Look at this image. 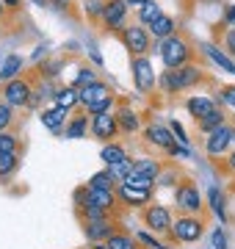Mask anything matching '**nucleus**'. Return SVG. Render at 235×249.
Wrapping results in <instances>:
<instances>
[{
  "instance_id": "obj_1",
  "label": "nucleus",
  "mask_w": 235,
  "mask_h": 249,
  "mask_svg": "<svg viewBox=\"0 0 235 249\" xmlns=\"http://www.w3.org/2000/svg\"><path fill=\"white\" fill-rule=\"evenodd\" d=\"M161 58L169 70H180L185 64V58H188V47H185L183 39L169 36V39H163V45H161Z\"/></svg>"
},
{
  "instance_id": "obj_2",
  "label": "nucleus",
  "mask_w": 235,
  "mask_h": 249,
  "mask_svg": "<svg viewBox=\"0 0 235 249\" xmlns=\"http://www.w3.org/2000/svg\"><path fill=\"white\" fill-rule=\"evenodd\" d=\"M199 80V70L197 67H180L177 72H166L163 75V86L166 89H185L191 83Z\"/></svg>"
},
{
  "instance_id": "obj_3",
  "label": "nucleus",
  "mask_w": 235,
  "mask_h": 249,
  "mask_svg": "<svg viewBox=\"0 0 235 249\" xmlns=\"http://www.w3.org/2000/svg\"><path fill=\"white\" fill-rule=\"evenodd\" d=\"M235 139V133L230 130V127H224V124H218L216 130H210V139H208V152L210 155H221V152L227 150V144Z\"/></svg>"
},
{
  "instance_id": "obj_4",
  "label": "nucleus",
  "mask_w": 235,
  "mask_h": 249,
  "mask_svg": "<svg viewBox=\"0 0 235 249\" xmlns=\"http://www.w3.org/2000/svg\"><path fill=\"white\" fill-rule=\"evenodd\" d=\"M105 100H111L108 86H105V83H91V86H83L81 103L86 108H94V106H100V103H105Z\"/></svg>"
},
{
  "instance_id": "obj_5",
  "label": "nucleus",
  "mask_w": 235,
  "mask_h": 249,
  "mask_svg": "<svg viewBox=\"0 0 235 249\" xmlns=\"http://www.w3.org/2000/svg\"><path fill=\"white\" fill-rule=\"evenodd\" d=\"M3 94H6V103L9 106H25L28 97H31V86L22 83V80H11V83H6Z\"/></svg>"
},
{
  "instance_id": "obj_6",
  "label": "nucleus",
  "mask_w": 235,
  "mask_h": 249,
  "mask_svg": "<svg viewBox=\"0 0 235 249\" xmlns=\"http://www.w3.org/2000/svg\"><path fill=\"white\" fill-rule=\"evenodd\" d=\"M133 75H136V86H138L141 91H147V89L155 83L152 64L147 61V58H136V61H133Z\"/></svg>"
},
{
  "instance_id": "obj_7",
  "label": "nucleus",
  "mask_w": 235,
  "mask_h": 249,
  "mask_svg": "<svg viewBox=\"0 0 235 249\" xmlns=\"http://www.w3.org/2000/svg\"><path fill=\"white\" fill-rule=\"evenodd\" d=\"M125 11H127V3H125V0H111L108 6L102 9V17H105V22H108L111 28H117V25H122Z\"/></svg>"
},
{
  "instance_id": "obj_8",
  "label": "nucleus",
  "mask_w": 235,
  "mask_h": 249,
  "mask_svg": "<svg viewBox=\"0 0 235 249\" xmlns=\"http://www.w3.org/2000/svg\"><path fill=\"white\" fill-rule=\"evenodd\" d=\"M174 235L180 241H197L199 235H202V227H199V222H194V219H180V222L174 224Z\"/></svg>"
},
{
  "instance_id": "obj_9",
  "label": "nucleus",
  "mask_w": 235,
  "mask_h": 249,
  "mask_svg": "<svg viewBox=\"0 0 235 249\" xmlns=\"http://www.w3.org/2000/svg\"><path fill=\"white\" fill-rule=\"evenodd\" d=\"M177 205H180L183 211H199V205H202L199 191L191 188V186H183L180 191H177Z\"/></svg>"
},
{
  "instance_id": "obj_10",
  "label": "nucleus",
  "mask_w": 235,
  "mask_h": 249,
  "mask_svg": "<svg viewBox=\"0 0 235 249\" xmlns=\"http://www.w3.org/2000/svg\"><path fill=\"white\" fill-rule=\"evenodd\" d=\"M94 133L100 136V139H111L114 136V130H117V119L111 114H94Z\"/></svg>"
},
{
  "instance_id": "obj_11",
  "label": "nucleus",
  "mask_w": 235,
  "mask_h": 249,
  "mask_svg": "<svg viewBox=\"0 0 235 249\" xmlns=\"http://www.w3.org/2000/svg\"><path fill=\"white\" fill-rule=\"evenodd\" d=\"M147 222H150V227H152V230H169V227H172L169 211H166V208H158V205L147 211Z\"/></svg>"
},
{
  "instance_id": "obj_12",
  "label": "nucleus",
  "mask_w": 235,
  "mask_h": 249,
  "mask_svg": "<svg viewBox=\"0 0 235 249\" xmlns=\"http://www.w3.org/2000/svg\"><path fill=\"white\" fill-rule=\"evenodd\" d=\"M125 39H127V47L133 50V53H144L147 50V34H144V28H127L125 31Z\"/></svg>"
},
{
  "instance_id": "obj_13",
  "label": "nucleus",
  "mask_w": 235,
  "mask_h": 249,
  "mask_svg": "<svg viewBox=\"0 0 235 249\" xmlns=\"http://www.w3.org/2000/svg\"><path fill=\"white\" fill-rule=\"evenodd\" d=\"M111 205H114V194H111V191H102V188H89V208L108 211Z\"/></svg>"
},
{
  "instance_id": "obj_14",
  "label": "nucleus",
  "mask_w": 235,
  "mask_h": 249,
  "mask_svg": "<svg viewBox=\"0 0 235 249\" xmlns=\"http://www.w3.org/2000/svg\"><path fill=\"white\" fill-rule=\"evenodd\" d=\"M19 70H22V58H19V55H9V58L3 61V67H0V80L11 83V80L17 78Z\"/></svg>"
},
{
  "instance_id": "obj_15",
  "label": "nucleus",
  "mask_w": 235,
  "mask_h": 249,
  "mask_svg": "<svg viewBox=\"0 0 235 249\" xmlns=\"http://www.w3.org/2000/svg\"><path fill=\"white\" fill-rule=\"evenodd\" d=\"M147 136H150V142H152V144H158V147H166V150L174 144V142H172V133H169L166 127H161V124H152V127L147 130Z\"/></svg>"
},
{
  "instance_id": "obj_16",
  "label": "nucleus",
  "mask_w": 235,
  "mask_h": 249,
  "mask_svg": "<svg viewBox=\"0 0 235 249\" xmlns=\"http://www.w3.org/2000/svg\"><path fill=\"white\" fill-rule=\"evenodd\" d=\"M188 111L197 116V119H202V116H208L210 111H216V106H213L208 97H191L188 100Z\"/></svg>"
},
{
  "instance_id": "obj_17",
  "label": "nucleus",
  "mask_w": 235,
  "mask_h": 249,
  "mask_svg": "<svg viewBox=\"0 0 235 249\" xmlns=\"http://www.w3.org/2000/svg\"><path fill=\"white\" fill-rule=\"evenodd\" d=\"M64 119H67V111H64V108H58V106L42 114V124H45V127H50V130H58Z\"/></svg>"
},
{
  "instance_id": "obj_18",
  "label": "nucleus",
  "mask_w": 235,
  "mask_h": 249,
  "mask_svg": "<svg viewBox=\"0 0 235 249\" xmlns=\"http://www.w3.org/2000/svg\"><path fill=\"white\" fill-rule=\"evenodd\" d=\"M172 31H174V19L166 17V14H163V17H158L152 22V34L158 36V39H169V36H172Z\"/></svg>"
},
{
  "instance_id": "obj_19",
  "label": "nucleus",
  "mask_w": 235,
  "mask_h": 249,
  "mask_svg": "<svg viewBox=\"0 0 235 249\" xmlns=\"http://www.w3.org/2000/svg\"><path fill=\"white\" fill-rule=\"evenodd\" d=\"M55 103H58V108L69 111L75 103H81V91H75V89H61L58 94H55Z\"/></svg>"
},
{
  "instance_id": "obj_20",
  "label": "nucleus",
  "mask_w": 235,
  "mask_h": 249,
  "mask_svg": "<svg viewBox=\"0 0 235 249\" xmlns=\"http://www.w3.org/2000/svg\"><path fill=\"white\" fill-rule=\"evenodd\" d=\"M205 53H208L210 58H213V61L218 64V67H221V70H227V72H230V75H235V64L230 61V58H227V55L221 53V50H216V47H213V45H205Z\"/></svg>"
},
{
  "instance_id": "obj_21",
  "label": "nucleus",
  "mask_w": 235,
  "mask_h": 249,
  "mask_svg": "<svg viewBox=\"0 0 235 249\" xmlns=\"http://www.w3.org/2000/svg\"><path fill=\"white\" fill-rule=\"evenodd\" d=\"M102 160H105L108 166H117V163L127 160V155H125V150H122V147L111 144V147H102Z\"/></svg>"
},
{
  "instance_id": "obj_22",
  "label": "nucleus",
  "mask_w": 235,
  "mask_h": 249,
  "mask_svg": "<svg viewBox=\"0 0 235 249\" xmlns=\"http://www.w3.org/2000/svg\"><path fill=\"white\" fill-rule=\"evenodd\" d=\"M155 180L147 178V175H136V172H130L125 178V186H133V188H141V191H150V186H152Z\"/></svg>"
},
{
  "instance_id": "obj_23",
  "label": "nucleus",
  "mask_w": 235,
  "mask_h": 249,
  "mask_svg": "<svg viewBox=\"0 0 235 249\" xmlns=\"http://www.w3.org/2000/svg\"><path fill=\"white\" fill-rule=\"evenodd\" d=\"M86 232H89L91 241H100V238H111V227L105 222H91L89 227H86Z\"/></svg>"
},
{
  "instance_id": "obj_24",
  "label": "nucleus",
  "mask_w": 235,
  "mask_h": 249,
  "mask_svg": "<svg viewBox=\"0 0 235 249\" xmlns=\"http://www.w3.org/2000/svg\"><path fill=\"white\" fill-rule=\"evenodd\" d=\"M133 172H136V175H147V178L155 180V175H158V163H155V160H150V158L136 160V163H133Z\"/></svg>"
},
{
  "instance_id": "obj_25",
  "label": "nucleus",
  "mask_w": 235,
  "mask_h": 249,
  "mask_svg": "<svg viewBox=\"0 0 235 249\" xmlns=\"http://www.w3.org/2000/svg\"><path fill=\"white\" fill-rule=\"evenodd\" d=\"M122 196H125L127 202H147L150 191H141V188H133V186H125L122 183Z\"/></svg>"
},
{
  "instance_id": "obj_26",
  "label": "nucleus",
  "mask_w": 235,
  "mask_h": 249,
  "mask_svg": "<svg viewBox=\"0 0 235 249\" xmlns=\"http://www.w3.org/2000/svg\"><path fill=\"white\" fill-rule=\"evenodd\" d=\"M158 17H163V14H161V6H158L155 0H150V3H144V6H141V19H144V22H150V25H152Z\"/></svg>"
},
{
  "instance_id": "obj_27",
  "label": "nucleus",
  "mask_w": 235,
  "mask_h": 249,
  "mask_svg": "<svg viewBox=\"0 0 235 249\" xmlns=\"http://www.w3.org/2000/svg\"><path fill=\"white\" fill-rule=\"evenodd\" d=\"M111 183H114V175L111 172H100L91 178V188H102V191H111Z\"/></svg>"
},
{
  "instance_id": "obj_28",
  "label": "nucleus",
  "mask_w": 235,
  "mask_h": 249,
  "mask_svg": "<svg viewBox=\"0 0 235 249\" xmlns=\"http://www.w3.org/2000/svg\"><path fill=\"white\" fill-rule=\"evenodd\" d=\"M218 124H221V114H218V111H210L208 116L199 119V127H202V130H216Z\"/></svg>"
},
{
  "instance_id": "obj_29",
  "label": "nucleus",
  "mask_w": 235,
  "mask_h": 249,
  "mask_svg": "<svg viewBox=\"0 0 235 249\" xmlns=\"http://www.w3.org/2000/svg\"><path fill=\"white\" fill-rule=\"evenodd\" d=\"M17 166V155L14 152H0V175H9Z\"/></svg>"
},
{
  "instance_id": "obj_30",
  "label": "nucleus",
  "mask_w": 235,
  "mask_h": 249,
  "mask_svg": "<svg viewBox=\"0 0 235 249\" xmlns=\"http://www.w3.org/2000/svg\"><path fill=\"white\" fill-rule=\"evenodd\" d=\"M86 133V119H75L69 127H67V139H81Z\"/></svg>"
},
{
  "instance_id": "obj_31",
  "label": "nucleus",
  "mask_w": 235,
  "mask_h": 249,
  "mask_svg": "<svg viewBox=\"0 0 235 249\" xmlns=\"http://www.w3.org/2000/svg\"><path fill=\"white\" fill-rule=\"evenodd\" d=\"M119 122H122V127H125V130H136V127H138L136 114H133V111H127V108L119 114Z\"/></svg>"
},
{
  "instance_id": "obj_32",
  "label": "nucleus",
  "mask_w": 235,
  "mask_h": 249,
  "mask_svg": "<svg viewBox=\"0 0 235 249\" xmlns=\"http://www.w3.org/2000/svg\"><path fill=\"white\" fill-rule=\"evenodd\" d=\"M210 205H213V211L218 216H224V196H221L218 188H210Z\"/></svg>"
},
{
  "instance_id": "obj_33",
  "label": "nucleus",
  "mask_w": 235,
  "mask_h": 249,
  "mask_svg": "<svg viewBox=\"0 0 235 249\" xmlns=\"http://www.w3.org/2000/svg\"><path fill=\"white\" fill-rule=\"evenodd\" d=\"M108 249H133V244H130L127 235H111V238H108Z\"/></svg>"
},
{
  "instance_id": "obj_34",
  "label": "nucleus",
  "mask_w": 235,
  "mask_h": 249,
  "mask_svg": "<svg viewBox=\"0 0 235 249\" xmlns=\"http://www.w3.org/2000/svg\"><path fill=\"white\" fill-rule=\"evenodd\" d=\"M130 172H133V160H122L117 166H111V175H114V178H127Z\"/></svg>"
},
{
  "instance_id": "obj_35",
  "label": "nucleus",
  "mask_w": 235,
  "mask_h": 249,
  "mask_svg": "<svg viewBox=\"0 0 235 249\" xmlns=\"http://www.w3.org/2000/svg\"><path fill=\"white\" fill-rule=\"evenodd\" d=\"M14 147H17V142H14V136H9V133H0V152H14Z\"/></svg>"
},
{
  "instance_id": "obj_36",
  "label": "nucleus",
  "mask_w": 235,
  "mask_h": 249,
  "mask_svg": "<svg viewBox=\"0 0 235 249\" xmlns=\"http://www.w3.org/2000/svg\"><path fill=\"white\" fill-rule=\"evenodd\" d=\"M91 83H97V80H94V72L81 70V75H78V86H91Z\"/></svg>"
},
{
  "instance_id": "obj_37",
  "label": "nucleus",
  "mask_w": 235,
  "mask_h": 249,
  "mask_svg": "<svg viewBox=\"0 0 235 249\" xmlns=\"http://www.w3.org/2000/svg\"><path fill=\"white\" fill-rule=\"evenodd\" d=\"M9 122H11L9 103H3V106H0V130H3V127H9Z\"/></svg>"
},
{
  "instance_id": "obj_38",
  "label": "nucleus",
  "mask_w": 235,
  "mask_h": 249,
  "mask_svg": "<svg viewBox=\"0 0 235 249\" xmlns=\"http://www.w3.org/2000/svg\"><path fill=\"white\" fill-rule=\"evenodd\" d=\"M213 249H227V238H224V232L221 230L213 232Z\"/></svg>"
},
{
  "instance_id": "obj_39",
  "label": "nucleus",
  "mask_w": 235,
  "mask_h": 249,
  "mask_svg": "<svg viewBox=\"0 0 235 249\" xmlns=\"http://www.w3.org/2000/svg\"><path fill=\"white\" fill-rule=\"evenodd\" d=\"M86 11H89V14H100V11H102L100 0H89V3H86Z\"/></svg>"
},
{
  "instance_id": "obj_40",
  "label": "nucleus",
  "mask_w": 235,
  "mask_h": 249,
  "mask_svg": "<svg viewBox=\"0 0 235 249\" xmlns=\"http://www.w3.org/2000/svg\"><path fill=\"white\" fill-rule=\"evenodd\" d=\"M172 133L177 136V142H180V144H185V142H188V139H185V133H183V127H180V124H177V122L172 124Z\"/></svg>"
},
{
  "instance_id": "obj_41",
  "label": "nucleus",
  "mask_w": 235,
  "mask_h": 249,
  "mask_svg": "<svg viewBox=\"0 0 235 249\" xmlns=\"http://www.w3.org/2000/svg\"><path fill=\"white\" fill-rule=\"evenodd\" d=\"M224 103L235 108V89H227V91H224Z\"/></svg>"
},
{
  "instance_id": "obj_42",
  "label": "nucleus",
  "mask_w": 235,
  "mask_h": 249,
  "mask_svg": "<svg viewBox=\"0 0 235 249\" xmlns=\"http://www.w3.org/2000/svg\"><path fill=\"white\" fill-rule=\"evenodd\" d=\"M227 47H230V50L235 53V28L230 31V34H227Z\"/></svg>"
},
{
  "instance_id": "obj_43",
  "label": "nucleus",
  "mask_w": 235,
  "mask_h": 249,
  "mask_svg": "<svg viewBox=\"0 0 235 249\" xmlns=\"http://www.w3.org/2000/svg\"><path fill=\"white\" fill-rule=\"evenodd\" d=\"M227 22H230V25H235V6L227 11Z\"/></svg>"
},
{
  "instance_id": "obj_44",
  "label": "nucleus",
  "mask_w": 235,
  "mask_h": 249,
  "mask_svg": "<svg viewBox=\"0 0 235 249\" xmlns=\"http://www.w3.org/2000/svg\"><path fill=\"white\" fill-rule=\"evenodd\" d=\"M125 3H130V6H144V3H150V0H125Z\"/></svg>"
},
{
  "instance_id": "obj_45",
  "label": "nucleus",
  "mask_w": 235,
  "mask_h": 249,
  "mask_svg": "<svg viewBox=\"0 0 235 249\" xmlns=\"http://www.w3.org/2000/svg\"><path fill=\"white\" fill-rule=\"evenodd\" d=\"M230 166H233V169H235V152H233V158H230Z\"/></svg>"
},
{
  "instance_id": "obj_46",
  "label": "nucleus",
  "mask_w": 235,
  "mask_h": 249,
  "mask_svg": "<svg viewBox=\"0 0 235 249\" xmlns=\"http://www.w3.org/2000/svg\"><path fill=\"white\" fill-rule=\"evenodd\" d=\"M6 6H17V0H6Z\"/></svg>"
},
{
  "instance_id": "obj_47",
  "label": "nucleus",
  "mask_w": 235,
  "mask_h": 249,
  "mask_svg": "<svg viewBox=\"0 0 235 249\" xmlns=\"http://www.w3.org/2000/svg\"><path fill=\"white\" fill-rule=\"evenodd\" d=\"M34 3H39V6H45V0H34Z\"/></svg>"
},
{
  "instance_id": "obj_48",
  "label": "nucleus",
  "mask_w": 235,
  "mask_h": 249,
  "mask_svg": "<svg viewBox=\"0 0 235 249\" xmlns=\"http://www.w3.org/2000/svg\"><path fill=\"white\" fill-rule=\"evenodd\" d=\"M97 249H108V247H97Z\"/></svg>"
},
{
  "instance_id": "obj_49",
  "label": "nucleus",
  "mask_w": 235,
  "mask_h": 249,
  "mask_svg": "<svg viewBox=\"0 0 235 249\" xmlns=\"http://www.w3.org/2000/svg\"><path fill=\"white\" fill-rule=\"evenodd\" d=\"M0 67H3V61H0Z\"/></svg>"
},
{
  "instance_id": "obj_50",
  "label": "nucleus",
  "mask_w": 235,
  "mask_h": 249,
  "mask_svg": "<svg viewBox=\"0 0 235 249\" xmlns=\"http://www.w3.org/2000/svg\"><path fill=\"white\" fill-rule=\"evenodd\" d=\"M58 3H64V0H58Z\"/></svg>"
},
{
  "instance_id": "obj_51",
  "label": "nucleus",
  "mask_w": 235,
  "mask_h": 249,
  "mask_svg": "<svg viewBox=\"0 0 235 249\" xmlns=\"http://www.w3.org/2000/svg\"><path fill=\"white\" fill-rule=\"evenodd\" d=\"M0 11H3V6H0Z\"/></svg>"
}]
</instances>
